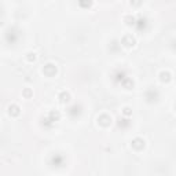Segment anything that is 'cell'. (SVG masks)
Instances as JSON below:
<instances>
[{
  "mask_svg": "<svg viewBox=\"0 0 176 176\" xmlns=\"http://www.w3.org/2000/svg\"><path fill=\"white\" fill-rule=\"evenodd\" d=\"M121 44H123L124 47H127V48H132V47H135V44H136V38L132 35H125L121 38Z\"/></svg>",
  "mask_w": 176,
  "mask_h": 176,
  "instance_id": "obj_1",
  "label": "cell"
},
{
  "mask_svg": "<svg viewBox=\"0 0 176 176\" xmlns=\"http://www.w3.org/2000/svg\"><path fill=\"white\" fill-rule=\"evenodd\" d=\"M131 146H132V148H134V150L142 151L143 148L146 147V142H145V139H142V138H135V139L132 140Z\"/></svg>",
  "mask_w": 176,
  "mask_h": 176,
  "instance_id": "obj_2",
  "label": "cell"
},
{
  "mask_svg": "<svg viewBox=\"0 0 176 176\" xmlns=\"http://www.w3.org/2000/svg\"><path fill=\"white\" fill-rule=\"evenodd\" d=\"M98 124L101 127H103V128H107V127L112 125V117L107 114H101L98 117Z\"/></svg>",
  "mask_w": 176,
  "mask_h": 176,
  "instance_id": "obj_3",
  "label": "cell"
},
{
  "mask_svg": "<svg viewBox=\"0 0 176 176\" xmlns=\"http://www.w3.org/2000/svg\"><path fill=\"white\" fill-rule=\"evenodd\" d=\"M43 73L48 77L55 76V74H57V66H55L54 63H47V65H44V68H43Z\"/></svg>",
  "mask_w": 176,
  "mask_h": 176,
  "instance_id": "obj_4",
  "label": "cell"
},
{
  "mask_svg": "<svg viewBox=\"0 0 176 176\" xmlns=\"http://www.w3.org/2000/svg\"><path fill=\"white\" fill-rule=\"evenodd\" d=\"M8 114L11 116V117H16V116L21 114V107L18 106V105L13 103L8 106Z\"/></svg>",
  "mask_w": 176,
  "mask_h": 176,
  "instance_id": "obj_5",
  "label": "cell"
},
{
  "mask_svg": "<svg viewBox=\"0 0 176 176\" xmlns=\"http://www.w3.org/2000/svg\"><path fill=\"white\" fill-rule=\"evenodd\" d=\"M158 77H160V81L161 82H169L170 80H172V74H170V72H168V70L161 72Z\"/></svg>",
  "mask_w": 176,
  "mask_h": 176,
  "instance_id": "obj_6",
  "label": "cell"
},
{
  "mask_svg": "<svg viewBox=\"0 0 176 176\" xmlns=\"http://www.w3.org/2000/svg\"><path fill=\"white\" fill-rule=\"evenodd\" d=\"M58 99H59L61 103H69L70 102V94L68 91H62V92L58 95Z\"/></svg>",
  "mask_w": 176,
  "mask_h": 176,
  "instance_id": "obj_7",
  "label": "cell"
},
{
  "mask_svg": "<svg viewBox=\"0 0 176 176\" xmlns=\"http://www.w3.org/2000/svg\"><path fill=\"white\" fill-rule=\"evenodd\" d=\"M124 22H125V25H128V26H132V25H135V22H136V18H135L134 15H125L124 16Z\"/></svg>",
  "mask_w": 176,
  "mask_h": 176,
  "instance_id": "obj_8",
  "label": "cell"
},
{
  "mask_svg": "<svg viewBox=\"0 0 176 176\" xmlns=\"http://www.w3.org/2000/svg\"><path fill=\"white\" fill-rule=\"evenodd\" d=\"M22 95H24V98L29 99V98H32L33 92H32V90H30V88H24V91H22Z\"/></svg>",
  "mask_w": 176,
  "mask_h": 176,
  "instance_id": "obj_9",
  "label": "cell"
},
{
  "mask_svg": "<svg viewBox=\"0 0 176 176\" xmlns=\"http://www.w3.org/2000/svg\"><path fill=\"white\" fill-rule=\"evenodd\" d=\"M36 58H37V57H36L35 52H28V54H26V61H28V62H35Z\"/></svg>",
  "mask_w": 176,
  "mask_h": 176,
  "instance_id": "obj_10",
  "label": "cell"
},
{
  "mask_svg": "<svg viewBox=\"0 0 176 176\" xmlns=\"http://www.w3.org/2000/svg\"><path fill=\"white\" fill-rule=\"evenodd\" d=\"M79 3L81 7H90V6L92 4V0H80Z\"/></svg>",
  "mask_w": 176,
  "mask_h": 176,
  "instance_id": "obj_11",
  "label": "cell"
},
{
  "mask_svg": "<svg viewBox=\"0 0 176 176\" xmlns=\"http://www.w3.org/2000/svg\"><path fill=\"white\" fill-rule=\"evenodd\" d=\"M50 117H51L52 121H58V120H59V113H58V112H51V113H50Z\"/></svg>",
  "mask_w": 176,
  "mask_h": 176,
  "instance_id": "obj_12",
  "label": "cell"
},
{
  "mask_svg": "<svg viewBox=\"0 0 176 176\" xmlns=\"http://www.w3.org/2000/svg\"><path fill=\"white\" fill-rule=\"evenodd\" d=\"M123 114L128 117V116H131V114H132V110L129 109V107H124V109H123Z\"/></svg>",
  "mask_w": 176,
  "mask_h": 176,
  "instance_id": "obj_13",
  "label": "cell"
},
{
  "mask_svg": "<svg viewBox=\"0 0 176 176\" xmlns=\"http://www.w3.org/2000/svg\"><path fill=\"white\" fill-rule=\"evenodd\" d=\"M143 0H131V6H134V7H139L140 4H142Z\"/></svg>",
  "mask_w": 176,
  "mask_h": 176,
  "instance_id": "obj_14",
  "label": "cell"
},
{
  "mask_svg": "<svg viewBox=\"0 0 176 176\" xmlns=\"http://www.w3.org/2000/svg\"><path fill=\"white\" fill-rule=\"evenodd\" d=\"M175 110H176V106H175Z\"/></svg>",
  "mask_w": 176,
  "mask_h": 176,
  "instance_id": "obj_15",
  "label": "cell"
}]
</instances>
